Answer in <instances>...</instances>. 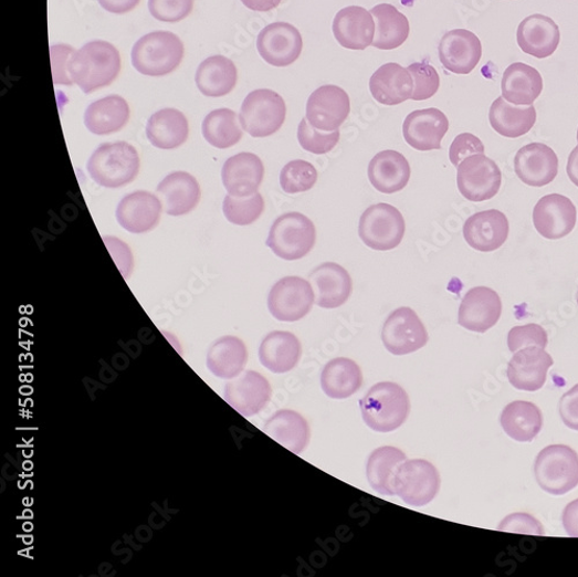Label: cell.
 <instances>
[{
	"instance_id": "cell-1",
	"label": "cell",
	"mask_w": 578,
	"mask_h": 577,
	"mask_svg": "<svg viewBox=\"0 0 578 577\" xmlns=\"http://www.w3.org/2000/svg\"><path fill=\"white\" fill-rule=\"evenodd\" d=\"M70 78L85 94L109 86L120 71V55L106 41H92L74 52L67 65Z\"/></svg>"
},
{
	"instance_id": "cell-2",
	"label": "cell",
	"mask_w": 578,
	"mask_h": 577,
	"mask_svg": "<svg viewBox=\"0 0 578 577\" xmlns=\"http://www.w3.org/2000/svg\"><path fill=\"white\" fill-rule=\"evenodd\" d=\"M359 405L368 428L380 433H390L401 428L411 411L408 392L393 382L372 386Z\"/></svg>"
},
{
	"instance_id": "cell-3",
	"label": "cell",
	"mask_w": 578,
	"mask_h": 577,
	"mask_svg": "<svg viewBox=\"0 0 578 577\" xmlns=\"http://www.w3.org/2000/svg\"><path fill=\"white\" fill-rule=\"evenodd\" d=\"M140 159L137 149L125 141L99 145L87 162L90 177L104 188L116 189L136 180Z\"/></svg>"
},
{
	"instance_id": "cell-4",
	"label": "cell",
	"mask_w": 578,
	"mask_h": 577,
	"mask_svg": "<svg viewBox=\"0 0 578 577\" xmlns=\"http://www.w3.org/2000/svg\"><path fill=\"white\" fill-rule=\"evenodd\" d=\"M185 45L170 32H154L140 38L133 48L134 67L148 77H162L179 67Z\"/></svg>"
},
{
	"instance_id": "cell-5",
	"label": "cell",
	"mask_w": 578,
	"mask_h": 577,
	"mask_svg": "<svg viewBox=\"0 0 578 577\" xmlns=\"http://www.w3.org/2000/svg\"><path fill=\"white\" fill-rule=\"evenodd\" d=\"M316 240L315 223L303 213L288 212L275 219L266 245L284 261H298L312 252Z\"/></svg>"
},
{
	"instance_id": "cell-6",
	"label": "cell",
	"mask_w": 578,
	"mask_h": 577,
	"mask_svg": "<svg viewBox=\"0 0 578 577\" xmlns=\"http://www.w3.org/2000/svg\"><path fill=\"white\" fill-rule=\"evenodd\" d=\"M287 107L283 96L272 90H256L248 94L240 112L242 129L254 138L279 133L286 120Z\"/></svg>"
},
{
	"instance_id": "cell-7",
	"label": "cell",
	"mask_w": 578,
	"mask_h": 577,
	"mask_svg": "<svg viewBox=\"0 0 578 577\" xmlns=\"http://www.w3.org/2000/svg\"><path fill=\"white\" fill-rule=\"evenodd\" d=\"M535 476L546 493L567 494L578 485V454L565 444L546 447L536 459Z\"/></svg>"
},
{
	"instance_id": "cell-8",
	"label": "cell",
	"mask_w": 578,
	"mask_h": 577,
	"mask_svg": "<svg viewBox=\"0 0 578 577\" xmlns=\"http://www.w3.org/2000/svg\"><path fill=\"white\" fill-rule=\"evenodd\" d=\"M407 231L406 219L395 207L380 203L369 207L359 222V237L377 252H389L403 241Z\"/></svg>"
},
{
	"instance_id": "cell-9",
	"label": "cell",
	"mask_w": 578,
	"mask_h": 577,
	"mask_svg": "<svg viewBox=\"0 0 578 577\" xmlns=\"http://www.w3.org/2000/svg\"><path fill=\"white\" fill-rule=\"evenodd\" d=\"M438 469L425 460H407L396 473L393 491L407 505L422 507L432 503L440 491Z\"/></svg>"
},
{
	"instance_id": "cell-10",
	"label": "cell",
	"mask_w": 578,
	"mask_h": 577,
	"mask_svg": "<svg viewBox=\"0 0 578 577\" xmlns=\"http://www.w3.org/2000/svg\"><path fill=\"white\" fill-rule=\"evenodd\" d=\"M315 292L312 283L297 275L282 279L271 288L267 307L271 315L282 322H297L313 310Z\"/></svg>"
},
{
	"instance_id": "cell-11",
	"label": "cell",
	"mask_w": 578,
	"mask_h": 577,
	"mask_svg": "<svg viewBox=\"0 0 578 577\" xmlns=\"http://www.w3.org/2000/svg\"><path fill=\"white\" fill-rule=\"evenodd\" d=\"M429 340L425 326L412 308L400 307L393 311L383 324L382 342L393 356L414 354Z\"/></svg>"
},
{
	"instance_id": "cell-12",
	"label": "cell",
	"mask_w": 578,
	"mask_h": 577,
	"mask_svg": "<svg viewBox=\"0 0 578 577\" xmlns=\"http://www.w3.org/2000/svg\"><path fill=\"white\" fill-rule=\"evenodd\" d=\"M501 185V169L485 155L471 156L458 167L459 190L470 202H486L498 193Z\"/></svg>"
},
{
	"instance_id": "cell-13",
	"label": "cell",
	"mask_w": 578,
	"mask_h": 577,
	"mask_svg": "<svg viewBox=\"0 0 578 577\" xmlns=\"http://www.w3.org/2000/svg\"><path fill=\"white\" fill-rule=\"evenodd\" d=\"M261 57L275 67H286L295 63L304 49L303 35L288 22L269 24L258 38Z\"/></svg>"
},
{
	"instance_id": "cell-14",
	"label": "cell",
	"mask_w": 578,
	"mask_h": 577,
	"mask_svg": "<svg viewBox=\"0 0 578 577\" xmlns=\"http://www.w3.org/2000/svg\"><path fill=\"white\" fill-rule=\"evenodd\" d=\"M350 113L348 94L336 85H324L308 98L307 119L323 133L338 132Z\"/></svg>"
},
{
	"instance_id": "cell-15",
	"label": "cell",
	"mask_w": 578,
	"mask_h": 577,
	"mask_svg": "<svg viewBox=\"0 0 578 577\" xmlns=\"http://www.w3.org/2000/svg\"><path fill=\"white\" fill-rule=\"evenodd\" d=\"M576 221V207L568 197L560 193L544 196L534 210L535 229L547 240L555 241L569 235Z\"/></svg>"
},
{
	"instance_id": "cell-16",
	"label": "cell",
	"mask_w": 578,
	"mask_h": 577,
	"mask_svg": "<svg viewBox=\"0 0 578 577\" xmlns=\"http://www.w3.org/2000/svg\"><path fill=\"white\" fill-rule=\"evenodd\" d=\"M515 172L526 186L542 188L558 177L559 158L555 150L545 144L525 145L515 157Z\"/></svg>"
},
{
	"instance_id": "cell-17",
	"label": "cell",
	"mask_w": 578,
	"mask_h": 577,
	"mask_svg": "<svg viewBox=\"0 0 578 577\" xmlns=\"http://www.w3.org/2000/svg\"><path fill=\"white\" fill-rule=\"evenodd\" d=\"M272 389L264 376L248 370L224 387L223 397L243 417H253L270 403Z\"/></svg>"
},
{
	"instance_id": "cell-18",
	"label": "cell",
	"mask_w": 578,
	"mask_h": 577,
	"mask_svg": "<svg viewBox=\"0 0 578 577\" xmlns=\"http://www.w3.org/2000/svg\"><path fill=\"white\" fill-rule=\"evenodd\" d=\"M502 315V301L492 288L477 286L470 290L462 300L459 324L464 329L485 334L498 322Z\"/></svg>"
},
{
	"instance_id": "cell-19",
	"label": "cell",
	"mask_w": 578,
	"mask_h": 577,
	"mask_svg": "<svg viewBox=\"0 0 578 577\" xmlns=\"http://www.w3.org/2000/svg\"><path fill=\"white\" fill-rule=\"evenodd\" d=\"M509 231V220L504 212L487 210L477 212L465 221L463 235L476 252L492 253L506 243Z\"/></svg>"
},
{
	"instance_id": "cell-20",
	"label": "cell",
	"mask_w": 578,
	"mask_h": 577,
	"mask_svg": "<svg viewBox=\"0 0 578 577\" xmlns=\"http://www.w3.org/2000/svg\"><path fill=\"white\" fill-rule=\"evenodd\" d=\"M483 56V45L474 33L454 30L445 33L439 45V57L444 69L455 74H470Z\"/></svg>"
},
{
	"instance_id": "cell-21",
	"label": "cell",
	"mask_w": 578,
	"mask_h": 577,
	"mask_svg": "<svg viewBox=\"0 0 578 577\" xmlns=\"http://www.w3.org/2000/svg\"><path fill=\"white\" fill-rule=\"evenodd\" d=\"M162 213L161 200L148 191L125 196L116 210V219L124 230L143 234L157 228Z\"/></svg>"
},
{
	"instance_id": "cell-22",
	"label": "cell",
	"mask_w": 578,
	"mask_h": 577,
	"mask_svg": "<svg viewBox=\"0 0 578 577\" xmlns=\"http://www.w3.org/2000/svg\"><path fill=\"white\" fill-rule=\"evenodd\" d=\"M309 279L316 305L324 310L344 306L354 291V281L348 271L334 262L323 263L314 269Z\"/></svg>"
},
{
	"instance_id": "cell-23",
	"label": "cell",
	"mask_w": 578,
	"mask_h": 577,
	"mask_svg": "<svg viewBox=\"0 0 578 577\" xmlns=\"http://www.w3.org/2000/svg\"><path fill=\"white\" fill-rule=\"evenodd\" d=\"M555 365L545 348L538 346L524 347L512 358L508 365L511 385L523 391H538L545 382L548 369Z\"/></svg>"
},
{
	"instance_id": "cell-24",
	"label": "cell",
	"mask_w": 578,
	"mask_h": 577,
	"mask_svg": "<svg viewBox=\"0 0 578 577\" xmlns=\"http://www.w3.org/2000/svg\"><path fill=\"white\" fill-rule=\"evenodd\" d=\"M449 132V119L437 108L412 112L404 120L403 135L407 143L421 153L441 149L442 139Z\"/></svg>"
},
{
	"instance_id": "cell-25",
	"label": "cell",
	"mask_w": 578,
	"mask_h": 577,
	"mask_svg": "<svg viewBox=\"0 0 578 577\" xmlns=\"http://www.w3.org/2000/svg\"><path fill=\"white\" fill-rule=\"evenodd\" d=\"M561 34L557 22L543 14L523 19L517 29V43L523 53L539 60L557 52Z\"/></svg>"
},
{
	"instance_id": "cell-26",
	"label": "cell",
	"mask_w": 578,
	"mask_h": 577,
	"mask_svg": "<svg viewBox=\"0 0 578 577\" xmlns=\"http://www.w3.org/2000/svg\"><path fill=\"white\" fill-rule=\"evenodd\" d=\"M264 175V164L254 154H239L225 161L221 170L224 189L235 197L258 193Z\"/></svg>"
},
{
	"instance_id": "cell-27",
	"label": "cell",
	"mask_w": 578,
	"mask_h": 577,
	"mask_svg": "<svg viewBox=\"0 0 578 577\" xmlns=\"http://www.w3.org/2000/svg\"><path fill=\"white\" fill-rule=\"evenodd\" d=\"M369 88L377 103L398 106L412 98L414 81L408 69L397 63H388L371 75Z\"/></svg>"
},
{
	"instance_id": "cell-28",
	"label": "cell",
	"mask_w": 578,
	"mask_h": 577,
	"mask_svg": "<svg viewBox=\"0 0 578 577\" xmlns=\"http://www.w3.org/2000/svg\"><path fill=\"white\" fill-rule=\"evenodd\" d=\"M411 174L408 159L393 149L377 154L368 166V179L371 186L385 195H392L406 189L410 182Z\"/></svg>"
},
{
	"instance_id": "cell-29",
	"label": "cell",
	"mask_w": 578,
	"mask_h": 577,
	"mask_svg": "<svg viewBox=\"0 0 578 577\" xmlns=\"http://www.w3.org/2000/svg\"><path fill=\"white\" fill-rule=\"evenodd\" d=\"M375 30L376 24L370 11L360 7L340 10L333 27L338 43L349 50H365L371 45Z\"/></svg>"
},
{
	"instance_id": "cell-30",
	"label": "cell",
	"mask_w": 578,
	"mask_h": 577,
	"mask_svg": "<svg viewBox=\"0 0 578 577\" xmlns=\"http://www.w3.org/2000/svg\"><path fill=\"white\" fill-rule=\"evenodd\" d=\"M502 96L514 106H534L544 83L539 71L524 63L507 67L501 82Z\"/></svg>"
},
{
	"instance_id": "cell-31",
	"label": "cell",
	"mask_w": 578,
	"mask_h": 577,
	"mask_svg": "<svg viewBox=\"0 0 578 577\" xmlns=\"http://www.w3.org/2000/svg\"><path fill=\"white\" fill-rule=\"evenodd\" d=\"M166 213L180 217L190 213L199 203L200 188L191 174L175 171L158 186Z\"/></svg>"
},
{
	"instance_id": "cell-32",
	"label": "cell",
	"mask_w": 578,
	"mask_h": 577,
	"mask_svg": "<svg viewBox=\"0 0 578 577\" xmlns=\"http://www.w3.org/2000/svg\"><path fill=\"white\" fill-rule=\"evenodd\" d=\"M130 118L127 99L109 95L97 99L85 112V125L94 135L105 136L120 132Z\"/></svg>"
},
{
	"instance_id": "cell-33",
	"label": "cell",
	"mask_w": 578,
	"mask_h": 577,
	"mask_svg": "<svg viewBox=\"0 0 578 577\" xmlns=\"http://www.w3.org/2000/svg\"><path fill=\"white\" fill-rule=\"evenodd\" d=\"M263 431L296 455L303 453L311 440L308 421L292 410L276 411L265 422Z\"/></svg>"
},
{
	"instance_id": "cell-34",
	"label": "cell",
	"mask_w": 578,
	"mask_h": 577,
	"mask_svg": "<svg viewBox=\"0 0 578 577\" xmlns=\"http://www.w3.org/2000/svg\"><path fill=\"white\" fill-rule=\"evenodd\" d=\"M303 356V346L298 338L290 332H273L260 346L261 364L274 374L291 371Z\"/></svg>"
},
{
	"instance_id": "cell-35",
	"label": "cell",
	"mask_w": 578,
	"mask_h": 577,
	"mask_svg": "<svg viewBox=\"0 0 578 577\" xmlns=\"http://www.w3.org/2000/svg\"><path fill=\"white\" fill-rule=\"evenodd\" d=\"M490 122L498 135L516 139L533 130L537 111L534 106H514L500 96L491 106Z\"/></svg>"
},
{
	"instance_id": "cell-36",
	"label": "cell",
	"mask_w": 578,
	"mask_h": 577,
	"mask_svg": "<svg viewBox=\"0 0 578 577\" xmlns=\"http://www.w3.org/2000/svg\"><path fill=\"white\" fill-rule=\"evenodd\" d=\"M146 136L150 144L161 149H174L189 137V123L183 113L166 108L149 117Z\"/></svg>"
},
{
	"instance_id": "cell-37",
	"label": "cell",
	"mask_w": 578,
	"mask_h": 577,
	"mask_svg": "<svg viewBox=\"0 0 578 577\" xmlns=\"http://www.w3.org/2000/svg\"><path fill=\"white\" fill-rule=\"evenodd\" d=\"M248 363V348L243 340L234 336L217 339L209 348L208 368L222 380H233L243 371Z\"/></svg>"
},
{
	"instance_id": "cell-38",
	"label": "cell",
	"mask_w": 578,
	"mask_h": 577,
	"mask_svg": "<svg viewBox=\"0 0 578 577\" xmlns=\"http://www.w3.org/2000/svg\"><path fill=\"white\" fill-rule=\"evenodd\" d=\"M543 424V413L532 401H513L501 415L502 429L518 442L534 441L540 433Z\"/></svg>"
},
{
	"instance_id": "cell-39",
	"label": "cell",
	"mask_w": 578,
	"mask_h": 577,
	"mask_svg": "<svg viewBox=\"0 0 578 577\" xmlns=\"http://www.w3.org/2000/svg\"><path fill=\"white\" fill-rule=\"evenodd\" d=\"M238 83V69L224 56H212L200 64L196 72V85L206 96L220 97L230 94Z\"/></svg>"
},
{
	"instance_id": "cell-40",
	"label": "cell",
	"mask_w": 578,
	"mask_h": 577,
	"mask_svg": "<svg viewBox=\"0 0 578 577\" xmlns=\"http://www.w3.org/2000/svg\"><path fill=\"white\" fill-rule=\"evenodd\" d=\"M364 376L359 365L347 358H337L325 365L320 387L333 399L354 396L362 386Z\"/></svg>"
},
{
	"instance_id": "cell-41",
	"label": "cell",
	"mask_w": 578,
	"mask_h": 577,
	"mask_svg": "<svg viewBox=\"0 0 578 577\" xmlns=\"http://www.w3.org/2000/svg\"><path fill=\"white\" fill-rule=\"evenodd\" d=\"M376 30L372 46L393 50L403 45L410 35V21L391 4L376 6L370 10Z\"/></svg>"
},
{
	"instance_id": "cell-42",
	"label": "cell",
	"mask_w": 578,
	"mask_h": 577,
	"mask_svg": "<svg viewBox=\"0 0 578 577\" xmlns=\"http://www.w3.org/2000/svg\"><path fill=\"white\" fill-rule=\"evenodd\" d=\"M407 460L404 451L398 448L386 445L375 449L367 462V480L371 489L381 495H395L396 473Z\"/></svg>"
},
{
	"instance_id": "cell-43",
	"label": "cell",
	"mask_w": 578,
	"mask_h": 577,
	"mask_svg": "<svg viewBox=\"0 0 578 577\" xmlns=\"http://www.w3.org/2000/svg\"><path fill=\"white\" fill-rule=\"evenodd\" d=\"M235 112L228 108L211 112L202 125L203 136L212 146L230 148L242 139L243 132Z\"/></svg>"
},
{
	"instance_id": "cell-44",
	"label": "cell",
	"mask_w": 578,
	"mask_h": 577,
	"mask_svg": "<svg viewBox=\"0 0 578 577\" xmlns=\"http://www.w3.org/2000/svg\"><path fill=\"white\" fill-rule=\"evenodd\" d=\"M223 214L231 223L249 225L256 222L265 210L263 196L258 192L249 197L225 196L222 206Z\"/></svg>"
},
{
	"instance_id": "cell-45",
	"label": "cell",
	"mask_w": 578,
	"mask_h": 577,
	"mask_svg": "<svg viewBox=\"0 0 578 577\" xmlns=\"http://www.w3.org/2000/svg\"><path fill=\"white\" fill-rule=\"evenodd\" d=\"M317 180L316 168L305 160H293L281 172V186L288 195L307 192L316 186Z\"/></svg>"
},
{
	"instance_id": "cell-46",
	"label": "cell",
	"mask_w": 578,
	"mask_h": 577,
	"mask_svg": "<svg viewBox=\"0 0 578 577\" xmlns=\"http://www.w3.org/2000/svg\"><path fill=\"white\" fill-rule=\"evenodd\" d=\"M297 139L301 147L307 150V153L323 156L332 153L338 145L340 133L339 130L334 133H319L306 117L298 124Z\"/></svg>"
},
{
	"instance_id": "cell-47",
	"label": "cell",
	"mask_w": 578,
	"mask_h": 577,
	"mask_svg": "<svg viewBox=\"0 0 578 577\" xmlns=\"http://www.w3.org/2000/svg\"><path fill=\"white\" fill-rule=\"evenodd\" d=\"M408 70L414 81L413 102H424L433 97L440 90V75L435 67L427 63H413Z\"/></svg>"
},
{
	"instance_id": "cell-48",
	"label": "cell",
	"mask_w": 578,
	"mask_h": 577,
	"mask_svg": "<svg viewBox=\"0 0 578 577\" xmlns=\"http://www.w3.org/2000/svg\"><path fill=\"white\" fill-rule=\"evenodd\" d=\"M547 344V333L539 324L533 323L515 326L508 334V347L513 354L521 348L529 346L546 348Z\"/></svg>"
},
{
	"instance_id": "cell-49",
	"label": "cell",
	"mask_w": 578,
	"mask_h": 577,
	"mask_svg": "<svg viewBox=\"0 0 578 577\" xmlns=\"http://www.w3.org/2000/svg\"><path fill=\"white\" fill-rule=\"evenodd\" d=\"M195 0H148V10L155 19L164 22H179L193 9Z\"/></svg>"
},
{
	"instance_id": "cell-50",
	"label": "cell",
	"mask_w": 578,
	"mask_h": 577,
	"mask_svg": "<svg viewBox=\"0 0 578 577\" xmlns=\"http://www.w3.org/2000/svg\"><path fill=\"white\" fill-rule=\"evenodd\" d=\"M475 155H485V145L472 134L459 135L449 149V159L459 167L466 158Z\"/></svg>"
},
{
	"instance_id": "cell-51",
	"label": "cell",
	"mask_w": 578,
	"mask_h": 577,
	"mask_svg": "<svg viewBox=\"0 0 578 577\" xmlns=\"http://www.w3.org/2000/svg\"><path fill=\"white\" fill-rule=\"evenodd\" d=\"M500 532L544 536L543 524L533 515L525 513H516L508 515L498 525Z\"/></svg>"
},
{
	"instance_id": "cell-52",
	"label": "cell",
	"mask_w": 578,
	"mask_h": 577,
	"mask_svg": "<svg viewBox=\"0 0 578 577\" xmlns=\"http://www.w3.org/2000/svg\"><path fill=\"white\" fill-rule=\"evenodd\" d=\"M75 52L72 46L61 44L54 45L50 49L52 53L53 71H54V81L56 85H72L70 78L67 65L70 57Z\"/></svg>"
},
{
	"instance_id": "cell-53",
	"label": "cell",
	"mask_w": 578,
	"mask_h": 577,
	"mask_svg": "<svg viewBox=\"0 0 578 577\" xmlns=\"http://www.w3.org/2000/svg\"><path fill=\"white\" fill-rule=\"evenodd\" d=\"M559 412L567 428L578 431V385L561 397Z\"/></svg>"
},
{
	"instance_id": "cell-54",
	"label": "cell",
	"mask_w": 578,
	"mask_h": 577,
	"mask_svg": "<svg viewBox=\"0 0 578 577\" xmlns=\"http://www.w3.org/2000/svg\"><path fill=\"white\" fill-rule=\"evenodd\" d=\"M563 523L570 537H578V499L566 506L563 514Z\"/></svg>"
},
{
	"instance_id": "cell-55",
	"label": "cell",
	"mask_w": 578,
	"mask_h": 577,
	"mask_svg": "<svg viewBox=\"0 0 578 577\" xmlns=\"http://www.w3.org/2000/svg\"><path fill=\"white\" fill-rule=\"evenodd\" d=\"M140 0H98V4L111 13L124 14L135 10Z\"/></svg>"
},
{
	"instance_id": "cell-56",
	"label": "cell",
	"mask_w": 578,
	"mask_h": 577,
	"mask_svg": "<svg viewBox=\"0 0 578 577\" xmlns=\"http://www.w3.org/2000/svg\"><path fill=\"white\" fill-rule=\"evenodd\" d=\"M241 2L251 11L270 12L279 8L283 0H241Z\"/></svg>"
},
{
	"instance_id": "cell-57",
	"label": "cell",
	"mask_w": 578,
	"mask_h": 577,
	"mask_svg": "<svg viewBox=\"0 0 578 577\" xmlns=\"http://www.w3.org/2000/svg\"><path fill=\"white\" fill-rule=\"evenodd\" d=\"M567 174L570 181L578 188V145L572 149L568 158Z\"/></svg>"
},
{
	"instance_id": "cell-58",
	"label": "cell",
	"mask_w": 578,
	"mask_h": 577,
	"mask_svg": "<svg viewBox=\"0 0 578 577\" xmlns=\"http://www.w3.org/2000/svg\"><path fill=\"white\" fill-rule=\"evenodd\" d=\"M577 305H578V292H577Z\"/></svg>"
},
{
	"instance_id": "cell-59",
	"label": "cell",
	"mask_w": 578,
	"mask_h": 577,
	"mask_svg": "<svg viewBox=\"0 0 578 577\" xmlns=\"http://www.w3.org/2000/svg\"><path fill=\"white\" fill-rule=\"evenodd\" d=\"M577 141H578V130H577Z\"/></svg>"
}]
</instances>
